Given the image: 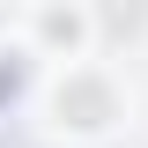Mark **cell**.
<instances>
[{
    "label": "cell",
    "instance_id": "obj_1",
    "mask_svg": "<svg viewBox=\"0 0 148 148\" xmlns=\"http://www.w3.org/2000/svg\"><path fill=\"white\" fill-rule=\"evenodd\" d=\"M126 82L104 67V59H74V67L52 74V126L74 133V141H104V133H119V119H126Z\"/></svg>",
    "mask_w": 148,
    "mask_h": 148
},
{
    "label": "cell",
    "instance_id": "obj_2",
    "mask_svg": "<svg viewBox=\"0 0 148 148\" xmlns=\"http://www.w3.org/2000/svg\"><path fill=\"white\" fill-rule=\"evenodd\" d=\"M22 52L59 59V67H74V59H96V8H67V0H45V8H30V15H22Z\"/></svg>",
    "mask_w": 148,
    "mask_h": 148
},
{
    "label": "cell",
    "instance_id": "obj_3",
    "mask_svg": "<svg viewBox=\"0 0 148 148\" xmlns=\"http://www.w3.org/2000/svg\"><path fill=\"white\" fill-rule=\"evenodd\" d=\"M141 37H148V8H119V0L96 8V45H141Z\"/></svg>",
    "mask_w": 148,
    "mask_h": 148
}]
</instances>
